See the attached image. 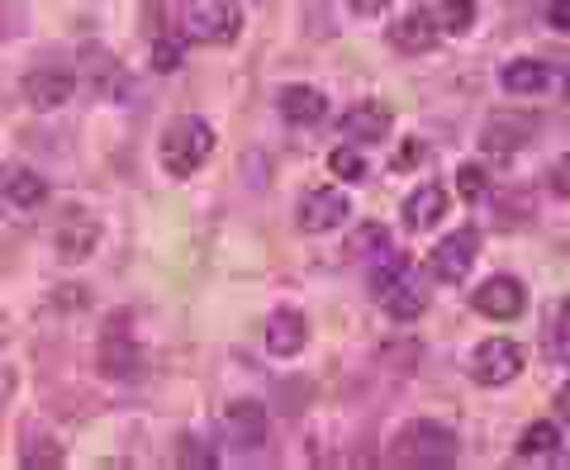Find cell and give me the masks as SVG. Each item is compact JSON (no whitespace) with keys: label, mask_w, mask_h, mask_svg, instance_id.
Instances as JSON below:
<instances>
[{"label":"cell","mask_w":570,"mask_h":470,"mask_svg":"<svg viewBox=\"0 0 570 470\" xmlns=\"http://www.w3.org/2000/svg\"><path fill=\"white\" fill-rule=\"evenodd\" d=\"M209 153H214V129L205 119L181 115V119L167 124V134H163V167H167L171 180H190L209 161Z\"/></svg>","instance_id":"obj_1"},{"label":"cell","mask_w":570,"mask_h":470,"mask_svg":"<svg viewBox=\"0 0 570 470\" xmlns=\"http://www.w3.org/2000/svg\"><path fill=\"white\" fill-rule=\"evenodd\" d=\"M456 432L442 428V423H409L400 428L395 438V461L400 466H414V470H438V466H456Z\"/></svg>","instance_id":"obj_2"},{"label":"cell","mask_w":570,"mask_h":470,"mask_svg":"<svg viewBox=\"0 0 570 470\" xmlns=\"http://www.w3.org/2000/svg\"><path fill=\"white\" fill-rule=\"evenodd\" d=\"M528 366V352L519 347L513 337H490V342H480L475 356H471V375H475V385H509V381H519Z\"/></svg>","instance_id":"obj_3"},{"label":"cell","mask_w":570,"mask_h":470,"mask_svg":"<svg viewBox=\"0 0 570 470\" xmlns=\"http://www.w3.org/2000/svg\"><path fill=\"white\" fill-rule=\"evenodd\" d=\"M475 252H480V233L475 228H456L433 252H428V271H433L442 285H461L471 276V266H475Z\"/></svg>","instance_id":"obj_4"},{"label":"cell","mask_w":570,"mask_h":470,"mask_svg":"<svg viewBox=\"0 0 570 470\" xmlns=\"http://www.w3.org/2000/svg\"><path fill=\"white\" fill-rule=\"evenodd\" d=\"M238 29H243L238 6H228V0H205V6H190L181 33L190 43H234Z\"/></svg>","instance_id":"obj_5"},{"label":"cell","mask_w":570,"mask_h":470,"mask_svg":"<svg viewBox=\"0 0 570 470\" xmlns=\"http://www.w3.org/2000/svg\"><path fill=\"white\" fill-rule=\"evenodd\" d=\"M376 300H381V310L395 319V323H414L428 310V291H423V281L414 276V266H404L390 281H381L376 285Z\"/></svg>","instance_id":"obj_6"},{"label":"cell","mask_w":570,"mask_h":470,"mask_svg":"<svg viewBox=\"0 0 570 470\" xmlns=\"http://www.w3.org/2000/svg\"><path fill=\"white\" fill-rule=\"evenodd\" d=\"M471 304H475V314H485L494 323H509V319H519L528 310V291H523V281H513V276H490L471 295Z\"/></svg>","instance_id":"obj_7"},{"label":"cell","mask_w":570,"mask_h":470,"mask_svg":"<svg viewBox=\"0 0 570 470\" xmlns=\"http://www.w3.org/2000/svg\"><path fill=\"white\" fill-rule=\"evenodd\" d=\"M71 96H77V71L67 67H33L24 77V100L33 110H58Z\"/></svg>","instance_id":"obj_8"},{"label":"cell","mask_w":570,"mask_h":470,"mask_svg":"<svg viewBox=\"0 0 570 470\" xmlns=\"http://www.w3.org/2000/svg\"><path fill=\"white\" fill-rule=\"evenodd\" d=\"M352 214V205H347V195L337 190V186H318V190H309L305 200H299V228L305 233H328V228H337Z\"/></svg>","instance_id":"obj_9"},{"label":"cell","mask_w":570,"mask_h":470,"mask_svg":"<svg viewBox=\"0 0 570 470\" xmlns=\"http://www.w3.org/2000/svg\"><path fill=\"white\" fill-rule=\"evenodd\" d=\"M499 86L509 90V96H547V90H557L561 77L551 62H538V58H519L509 67H499Z\"/></svg>","instance_id":"obj_10"},{"label":"cell","mask_w":570,"mask_h":470,"mask_svg":"<svg viewBox=\"0 0 570 470\" xmlns=\"http://www.w3.org/2000/svg\"><path fill=\"white\" fill-rule=\"evenodd\" d=\"M100 243V224L86 219V214H67V219L58 224V233H52V247H58L62 262H86Z\"/></svg>","instance_id":"obj_11"},{"label":"cell","mask_w":570,"mask_h":470,"mask_svg":"<svg viewBox=\"0 0 570 470\" xmlns=\"http://www.w3.org/2000/svg\"><path fill=\"white\" fill-rule=\"evenodd\" d=\"M309 342V323L299 310H276L266 319V352L272 356H299Z\"/></svg>","instance_id":"obj_12"},{"label":"cell","mask_w":570,"mask_h":470,"mask_svg":"<svg viewBox=\"0 0 570 470\" xmlns=\"http://www.w3.org/2000/svg\"><path fill=\"white\" fill-rule=\"evenodd\" d=\"M390 124H395L390 105L385 100H366V105H356V110L343 115V134H347V143H381L390 134Z\"/></svg>","instance_id":"obj_13"},{"label":"cell","mask_w":570,"mask_h":470,"mask_svg":"<svg viewBox=\"0 0 570 470\" xmlns=\"http://www.w3.org/2000/svg\"><path fill=\"white\" fill-rule=\"evenodd\" d=\"M224 432L234 438L238 447H262L266 442V409L253 400H238L224 409Z\"/></svg>","instance_id":"obj_14"},{"label":"cell","mask_w":570,"mask_h":470,"mask_svg":"<svg viewBox=\"0 0 570 470\" xmlns=\"http://www.w3.org/2000/svg\"><path fill=\"white\" fill-rule=\"evenodd\" d=\"M390 43H395L400 52H428V48H438V20L428 14V6L409 10L404 20L390 29Z\"/></svg>","instance_id":"obj_15"},{"label":"cell","mask_w":570,"mask_h":470,"mask_svg":"<svg viewBox=\"0 0 570 470\" xmlns=\"http://www.w3.org/2000/svg\"><path fill=\"white\" fill-rule=\"evenodd\" d=\"M281 119L285 124H318L328 110V100H324V90H314V86H281Z\"/></svg>","instance_id":"obj_16"},{"label":"cell","mask_w":570,"mask_h":470,"mask_svg":"<svg viewBox=\"0 0 570 470\" xmlns=\"http://www.w3.org/2000/svg\"><path fill=\"white\" fill-rule=\"evenodd\" d=\"M0 190H6V200L14 205V209H39L43 200H48V180L33 172V167H6V180H0Z\"/></svg>","instance_id":"obj_17"},{"label":"cell","mask_w":570,"mask_h":470,"mask_svg":"<svg viewBox=\"0 0 570 470\" xmlns=\"http://www.w3.org/2000/svg\"><path fill=\"white\" fill-rule=\"evenodd\" d=\"M442 214H448V190H442V186H419L404 200V228L409 233H428L442 219Z\"/></svg>","instance_id":"obj_18"},{"label":"cell","mask_w":570,"mask_h":470,"mask_svg":"<svg viewBox=\"0 0 570 470\" xmlns=\"http://www.w3.org/2000/svg\"><path fill=\"white\" fill-rule=\"evenodd\" d=\"M428 14L438 20V29L466 33L471 20H475V0H428Z\"/></svg>","instance_id":"obj_19"},{"label":"cell","mask_w":570,"mask_h":470,"mask_svg":"<svg viewBox=\"0 0 570 470\" xmlns=\"http://www.w3.org/2000/svg\"><path fill=\"white\" fill-rule=\"evenodd\" d=\"M91 58L100 62V67H91V90H96V96L119 100V96H124V67H119L105 48H91Z\"/></svg>","instance_id":"obj_20"},{"label":"cell","mask_w":570,"mask_h":470,"mask_svg":"<svg viewBox=\"0 0 570 470\" xmlns=\"http://www.w3.org/2000/svg\"><path fill=\"white\" fill-rule=\"evenodd\" d=\"M557 447H561V428L542 419V423H532L523 432V442H519V457H557Z\"/></svg>","instance_id":"obj_21"},{"label":"cell","mask_w":570,"mask_h":470,"mask_svg":"<svg viewBox=\"0 0 570 470\" xmlns=\"http://www.w3.org/2000/svg\"><path fill=\"white\" fill-rule=\"evenodd\" d=\"M186 62V33H157V39H153V67L157 71H176V67H181Z\"/></svg>","instance_id":"obj_22"},{"label":"cell","mask_w":570,"mask_h":470,"mask_svg":"<svg viewBox=\"0 0 570 470\" xmlns=\"http://www.w3.org/2000/svg\"><path fill=\"white\" fill-rule=\"evenodd\" d=\"M100 366H105V375H115V381L119 375H134V347L119 333H110L100 347Z\"/></svg>","instance_id":"obj_23"},{"label":"cell","mask_w":570,"mask_h":470,"mask_svg":"<svg viewBox=\"0 0 570 470\" xmlns=\"http://www.w3.org/2000/svg\"><path fill=\"white\" fill-rule=\"evenodd\" d=\"M347 252H352V257H366V262H376L381 252H390V228H381V224H362V233H352Z\"/></svg>","instance_id":"obj_24"},{"label":"cell","mask_w":570,"mask_h":470,"mask_svg":"<svg viewBox=\"0 0 570 470\" xmlns=\"http://www.w3.org/2000/svg\"><path fill=\"white\" fill-rule=\"evenodd\" d=\"M523 138H528V124H519V129H504V124H490V134H485V153H494V157H509V153H519V148H523Z\"/></svg>","instance_id":"obj_25"},{"label":"cell","mask_w":570,"mask_h":470,"mask_svg":"<svg viewBox=\"0 0 570 470\" xmlns=\"http://www.w3.org/2000/svg\"><path fill=\"white\" fill-rule=\"evenodd\" d=\"M328 167H333L337 180H366V157L356 153V148H333Z\"/></svg>","instance_id":"obj_26"},{"label":"cell","mask_w":570,"mask_h":470,"mask_svg":"<svg viewBox=\"0 0 570 470\" xmlns=\"http://www.w3.org/2000/svg\"><path fill=\"white\" fill-rule=\"evenodd\" d=\"M20 466H29V470H48V466H62V447H52V442H33L24 457H20Z\"/></svg>","instance_id":"obj_27"},{"label":"cell","mask_w":570,"mask_h":470,"mask_svg":"<svg viewBox=\"0 0 570 470\" xmlns=\"http://www.w3.org/2000/svg\"><path fill=\"white\" fill-rule=\"evenodd\" d=\"M456 190H461V200H480V195H485V172H480L475 161H466V167L456 172Z\"/></svg>","instance_id":"obj_28"},{"label":"cell","mask_w":570,"mask_h":470,"mask_svg":"<svg viewBox=\"0 0 570 470\" xmlns=\"http://www.w3.org/2000/svg\"><path fill=\"white\" fill-rule=\"evenodd\" d=\"M551 347H557V356L570 366V304H561V314H557V329H551Z\"/></svg>","instance_id":"obj_29"},{"label":"cell","mask_w":570,"mask_h":470,"mask_svg":"<svg viewBox=\"0 0 570 470\" xmlns=\"http://www.w3.org/2000/svg\"><path fill=\"white\" fill-rule=\"evenodd\" d=\"M547 186L557 190V195H570V153L551 161V172H547Z\"/></svg>","instance_id":"obj_30"},{"label":"cell","mask_w":570,"mask_h":470,"mask_svg":"<svg viewBox=\"0 0 570 470\" xmlns=\"http://www.w3.org/2000/svg\"><path fill=\"white\" fill-rule=\"evenodd\" d=\"M547 20H551V29H566V33H570V0H551V6H547Z\"/></svg>","instance_id":"obj_31"},{"label":"cell","mask_w":570,"mask_h":470,"mask_svg":"<svg viewBox=\"0 0 570 470\" xmlns=\"http://www.w3.org/2000/svg\"><path fill=\"white\" fill-rule=\"evenodd\" d=\"M423 157V148H419V138H409V148L404 153H395V161H390V167L395 172H404V167H414V161Z\"/></svg>","instance_id":"obj_32"},{"label":"cell","mask_w":570,"mask_h":470,"mask_svg":"<svg viewBox=\"0 0 570 470\" xmlns=\"http://www.w3.org/2000/svg\"><path fill=\"white\" fill-rule=\"evenodd\" d=\"M181 461H186V466H214V451H195V442H186Z\"/></svg>","instance_id":"obj_33"},{"label":"cell","mask_w":570,"mask_h":470,"mask_svg":"<svg viewBox=\"0 0 570 470\" xmlns=\"http://www.w3.org/2000/svg\"><path fill=\"white\" fill-rule=\"evenodd\" d=\"M347 6H352L356 14H381V10L390 6V0H347Z\"/></svg>","instance_id":"obj_34"},{"label":"cell","mask_w":570,"mask_h":470,"mask_svg":"<svg viewBox=\"0 0 570 470\" xmlns=\"http://www.w3.org/2000/svg\"><path fill=\"white\" fill-rule=\"evenodd\" d=\"M557 409H561V419L570 423V381H566V385L557 390Z\"/></svg>","instance_id":"obj_35"}]
</instances>
